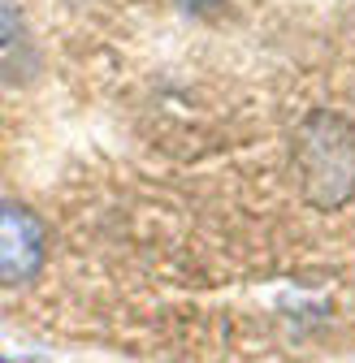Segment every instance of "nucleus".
I'll use <instances>...</instances> for the list:
<instances>
[{
	"instance_id": "f03ea898",
	"label": "nucleus",
	"mask_w": 355,
	"mask_h": 363,
	"mask_svg": "<svg viewBox=\"0 0 355 363\" xmlns=\"http://www.w3.org/2000/svg\"><path fill=\"white\" fill-rule=\"evenodd\" d=\"M39 264H43V225L31 208L9 199L0 212V277H5V286H22L39 272Z\"/></svg>"
},
{
	"instance_id": "f257e3e1",
	"label": "nucleus",
	"mask_w": 355,
	"mask_h": 363,
	"mask_svg": "<svg viewBox=\"0 0 355 363\" xmlns=\"http://www.w3.org/2000/svg\"><path fill=\"white\" fill-rule=\"evenodd\" d=\"M303 191L317 208H338L355 191V134L342 117L317 113L299 134Z\"/></svg>"
}]
</instances>
